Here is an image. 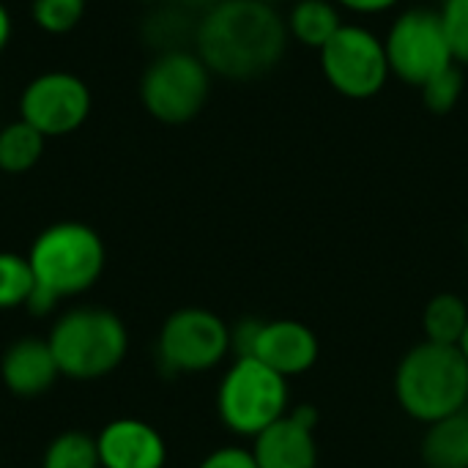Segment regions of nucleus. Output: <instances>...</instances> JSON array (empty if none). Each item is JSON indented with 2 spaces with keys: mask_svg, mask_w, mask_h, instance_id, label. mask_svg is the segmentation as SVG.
<instances>
[{
  "mask_svg": "<svg viewBox=\"0 0 468 468\" xmlns=\"http://www.w3.org/2000/svg\"><path fill=\"white\" fill-rule=\"evenodd\" d=\"M288 41L285 16L261 0H217L195 30V52L225 80L269 74L285 58Z\"/></svg>",
  "mask_w": 468,
  "mask_h": 468,
  "instance_id": "1",
  "label": "nucleus"
},
{
  "mask_svg": "<svg viewBox=\"0 0 468 468\" xmlns=\"http://www.w3.org/2000/svg\"><path fill=\"white\" fill-rule=\"evenodd\" d=\"M398 406L422 425H433L468 406V359L458 346L422 340L395 370Z\"/></svg>",
  "mask_w": 468,
  "mask_h": 468,
  "instance_id": "2",
  "label": "nucleus"
},
{
  "mask_svg": "<svg viewBox=\"0 0 468 468\" xmlns=\"http://www.w3.org/2000/svg\"><path fill=\"white\" fill-rule=\"evenodd\" d=\"M47 343L60 376L71 381H96L126 359L129 332L112 310L77 307L52 324Z\"/></svg>",
  "mask_w": 468,
  "mask_h": 468,
  "instance_id": "3",
  "label": "nucleus"
},
{
  "mask_svg": "<svg viewBox=\"0 0 468 468\" xmlns=\"http://www.w3.org/2000/svg\"><path fill=\"white\" fill-rule=\"evenodd\" d=\"M27 261L36 285L58 299H71L96 285L107 263V250L90 225L55 222L33 239Z\"/></svg>",
  "mask_w": 468,
  "mask_h": 468,
  "instance_id": "4",
  "label": "nucleus"
},
{
  "mask_svg": "<svg viewBox=\"0 0 468 468\" xmlns=\"http://www.w3.org/2000/svg\"><path fill=\"white\" fill-rule=\"evenodd\" d=\"M217 414L230 433L255 439L288 414V378L255 356H236L219 381Z\"/></svg>",
  "mask_w": 468,
  "mask_h": 468,
  "instance_id": "5",
  "label": "nucleus"
},
{
  "mask_svg": "<svg viewBox=\"0 0 468 468\" xmlns=\"http://www.w3.org/2000/svg\"><path fill=\"white\" fill-rule=\"evenodd\" d=\"M211 71L192 49L156 55L140 77V101L151 118L181 126L197 118L211 96Z\"/></svg>",
  "mask_w": 468,
  "mask_h": 468,
  "instance_id": "6",
  "label": "nucleus"
},
{
  "mask_svg": "<svg viewBox=\"0 0 468 468\" xmlns=\"http://www.w3.org/2000/svg\"><path fill=\"white\" fill-rule=\"evenodd\" d=\"M318 63L326 85L351 101L378 96L392 77L384 36L365 22H343L340 30L318 49Z\"/></svg>",
  "mask_w": 468,
  "mask_h": 468,
  "instance_id": "7",
  "label": "nucleus"
},
{
  "mask_svg": "<svg viewBox=\"0 0 468 468\" xmlns=\"http://www.w3.org/2000/svg\"><path fill=\"white\" fill-rule=\"evenodd\" d=\"M384 49L392 77L411 88H422L439 71L455 66L439 8L411 5L400 11L384 33Z\"/></svg>",
  "mask_w": 468,
  "mask_h": 468,
  "instance_id": "8",
  "label": "nucleus"
},
{
  "mask_svg": "<svg viewBox=\"0 0 468 468\" xmlns=\"http://www.w3.org/2000/svg\"><path fill=\"white\" fill-rule=\"evenodd\" d=\"M156 351L170 373H206L233 351L230 326L211 310L184 307L162 324Z\"/></svg>",
  "mask_w": 468,
  "mask_h": 468,
  "instance_id": "9",
  "label": "nucleus"
},
{
  "mask_svg": "<svg viewBox=\"0 0 468 468\" xmlns=\"http://www.w3.org/2000/svg\"><path fill=\"white\" fill-rule=\"evenodd\" d=\"M93 107L90 88L71 71H44L19 96V118L44 137H66L85 126Z\"/></svg>",
  "mask_w": 468,
  "mask_h": 468,
  "instance_id": "10",
  "label": "nucleus"
},
{
  "mask_svg": "<svg viewBox=\"0 0 468 468\" xmlns=\"http://www.w3.org/2000/svg\"><path fill=\"white\" fill-rule=\"evenodd\" d=\"M318 354H321L318 337L307 324L293 318H277L261 324L250 356L261 359L282 378H296L315 367Z\"/></svg>",
  "mask_w": 468,
  "mask_h": 468,
  "instance_id": "11",
  "label": "nucleus"
},
{
  "mask_svg": "<svg viewBox=\"0 0 468 468\" xmlns=\"http://www.w3.org/2000/svg\"><path fill=\"white\" fill-rule=\"evenodd\" d=\"M101 468H165L167 444L162 433L143 420H112L96 436Z\"/></svg>",
  "mask_w": 468,
  "mask_h": 468,
  "instance_id": "12",
  "label": "nucleus"
},
{
  "mask_svg": "<svg viewBox=\"0 0 468 468\" xmlns=\"http://www.w3.org/2000/svg\"><path fill=\"white\" fill-rule=\"evenodd\" d=\"M60 370L52 348L41 337H22L11 343L0 359V378L14 398H38L55 381Z\"/></svg>",
  "mask_w": 468,
  "mask_h": 468,
  "instance_id": "13",
  "label": "nucleus"
},
{
  "mask_svg": "<svg viewBox=\"0 0 468 468\" xmlns=\"http://www.w3.org/2000/svg\"><path fill=\"white\" fill-rule=\"evenodd\" d=\"M250 450L258 468H318L315 431L299 425L291 414L255 436Z\"/></svg>",
  "mask_w": 468,
  "mask_h": 468,
  "instance_id": "14",
  "label": "nucleus"
},
{
  "mask_svg": "<svg viewBox=\"0 0 468 468\" xmlns=\"http://www.w3.org/2000/svg\"><path fill=\"white\" fill-rule=\"evenodd\" d=\"M346 22L335 0H293L285 14L288 38L307 49H321Z\"/></svg>",
  "mask_w": 468,
  "mask_h": 468,
  "instance_id": "15",
  "label": "nucleus"
},
{
  "mask_svg": "<svg viewBox=\"0 0 468 468\" xmlns=\"http://www.w3.org/2000/svg\"><path fill=\"white\" fill-rule=\"evenodd\" d=\"M422 461L428 468H468V406L428 425Z\"/></svg>",
  "mask_w": 468,
  "mask_h": 468,
  "instance_id": "16",
  "label": "nucleus"
},
{
  "mask_svg": "<svg viewBox=\"0 0 468 468\" xmlns=\"http://www.w3.org/2000/svg\"><path fill=\"white\" fill-rule=\"evenodd\" d=\"M468 326V304L458 293H436L422 313V329L428 343L458 346Z\"/></svg>",
  "mask_w": 468,
  "mask_h": 468,
  "instance_id": "17",
  "label": "nucleus"
},
{
  "mask_svg": "<svg viewBox=\"0 0 468 468\" xmlns=\"http://www.w3.org/2000/svg\"><path fill=\"white\" fill-rule=\"evenodd\" d=\"M44 143L47 137L38 134L30 123H25L22 118L5 123L0 129V170L8 176H19L27 173L30 167H36V162L44 154Z\"/></svg>",
  "mask_w": 468,
  "mask_h": 468,
  "instance_id": "18",
  "label": "nucleus"
},
{
  "mask_svg": "<svg viewBox=\"0 0 468 468\" xmlns=\"http://www.w3.org/2000/svg\"><path fill=\"white\" fill-rule=\"evenodd\" d=\"M41 468H101L96 439L80 431H66L44 450Z\"/></svg>",
  "mask_w": 468,
  "mask_h": 468,
  "instance_id": "19",
  "label": "nucleus"
},
{
  "mask_svg": "<svg viewBox=\"0 0 468 468\" xmlns=\"http://www.w3.org/2000/svg\"><path fill=\"white\" fill-rule=\"evenodd\" d=\"M33 288H36V277H33L27 255L3 250L0 252V310L25 307Z\"/></svg>",
  "mask_w": 468,
  "mask_h": 468,
  "instance_id": "20",
  "label": "nucleus"
},
{
  "mask_svg": "<svg viewBox=\"0 0 468 468\" xmlns=\"http://www.w3.org/2000/svg\"><path fill=\"white\" fill-rule=\"evenodd\" d=\"M463 90H466V74H463V66H450L444 71H439L433 80H428L420 93H422V104L436 112V115H447L452 112L461 99H463Z\"/></svg>",
  "mask_w": 468,
  "mask_h": 468,
  "instance_id": "21",
  "label": "nucleus"
},
{
  "mask_svg": "<svg viewBox=\"0 0 468 468\" xmlns=\"http://www.w3.org/2000/svg\"><path fill=\"white\" fill-rule=\"evenodd\" d=\"M85 0H33L30 16L36 27H41L49 36H63L74 30L85 16Z\"/></svg>",
  "mask_w": 468,
  "mask_h": 468,
  "instance_id": "22",
  "label": "nucleus"
},
{
  "mask_svg": "<svg viewBox=\"0 0 468 468\" xmlns=\"http://www.w3.org/2000/svg\"><path fill=\"white\" fill-rule=\"evenodd\" d=\"M455 63L468 69V0H441L439 5Z\"/></svg>",
  "mask_w": 468,
  "mask_h": 468,
  "instance_id": "23",
  "label": "nucleus"
},
{
  "mask_svg": "<svg viewBox=\"0 0 468 468\" xmlns=\"http://www.w3.org/2000/svg\"><path fill=\"white\" fill-rule=\"evenodd\" d=\"M197 468H258V463L247 447H219L208 452Z\"/></svg>",
  "mask_w": 468,
  "mask_h": 468,
  "instance_id": "24",
  "label": "nucleus"
},
{
  "mask_svg": "<svg viewBox=\"0 0 468 468\" xmlns=\"http://www.w3.org/2000/svg\"><path fill=\"white\" fill-rule=\"evenodd\" d=\"M340 5V11L346 14H356V16H381L389 14L392 8H398L403 0H335Z\"/></svg>",
  "mask_w": 468,
  "mask_h": 468,
  "instance_id": "25",
  "label": "nucleus"
},
{
  "mask_svg": "<svg viewBox=\"0 0 468 468\" xmlns=\"http://www.w3.org/2000/svg\"><path fill=\"white\" fill-rule=\"evenodd\" d=\"M58 304H60V299H58L55 293H49L47 288L36 285V288H33V293H30V299H27V304H25V310H27L30 315L41 318V315L52 313Z\"/></svg>",
  "mask_w": 468,
  "mask_h": 468,
  "instance_id": "26",
  "label": "nucleus"
},
{
  "mask_svg": "<svg viewBox=\"0 0 468 468\" xmlns=\"http://www.w3.org/2000/svg\"><path fill=\"white\" fill-rule=\"evenodd\" d=\"M299 425H304V428H310V431H315V425H318V411L313 409V406H296L293 411H288Z\"/></svg>",
  "mask_w": 468,
  "mask_h": 468,
  "instance_id": "27",
  "label": "nucleus"
},
{
  "mask_svg": "<svg viewBox=\"0 0 468 468\" xmlns=\"http://www.w3.org/2000/svg\"><path fill=\"white\" fill-rule=\"evenodd\" d=\"M8 41H11V14H8V8L0 3V52L5 49Z\"/></svg>",
  "mask_w": 468,
  "mask_h": 468,
  "instance_id": "28",
  "label": "nucleus"
},
{
  "mask_svg": "<svg viewBox=\"0 0 468 468\" xmlns=\"http://www.w3.org/2000/svg\"><path fill=\"white\" fill-rule=\"evenodd\" d=\"M458 348H461V354L468 359V326L466 332H463V337H461V343H458Z\"/></svg>",
  "mask_w": 468,
  "mask_h": 468,
  "instance_id": "29",
  "label": "nucleus"
},
{
  "mask_svg": "<svg viewBox=\"0 0 468 468\" xmlns=\"http://www.w3.org/2000/svg\"><path fill=\"white\" fill-rule=\"evenodd\" d=\"M261 3H266V5H274V8H280L282 3H293V0H261Z\"/></svg>",
  "mask_w": 468,
  "mask_h": 468,
  "instance_id": "30",
  "label": "nucleus"
}]
</instances>
